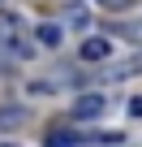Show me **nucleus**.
I'll return each instance as SVG.
<instances>
[{
	"label": "nucleus",
	"instance_id": "423d86ee",
	"mask_svg": "<svg viewBox=\"0 0 142 147\" xmlns=\"http://www.w3.org/2000/svg\"><path fill=\"white\" fill-rule=\"evenodd\" d=\"M22 104H13V108H0V130H13V125H22Z\"/></svg>",
	"mask_w": 142,
	"mask_h": 147
},
{
	"label": "nucleus",
	"instance_id": "0eeeda50",
	"mask_svg": "<svg viewBox=\"0 0 142 147\" xmlns=\"http://www.w3.org/2000/svg\"><path fill=\"white\" fill-rule=\"evenodd\" d=\"M95 5H99V9H125L129 0H95Z\"/></svg>",
	"mask_w": 142,
	"mask_h": 147
},
{
	"label": "nucleus",
	"instance_id": "6e6552de",
	"mask_svg": "<svg viewBox=\"0 0 142 147\" xmlns=\"http://www.w3.org/2000/svg\"><path fill=\"white\" fill-rule=\"evenodd\" d=\"M0 147H13V143H0Z\"/></svg>",
	"mask_w": 142,
	"mask_h": 147
},
{
	"label": "nucleus",
	"instance_id": "7ed1b4c3",
	"mask_svg": "<svg viewBox=\"0 0 142 147\" xmlns=\"http://www.w3.org/2000/svg\"><path fill=\"white\" fill-rule=\"evenodd\" d=\"M17 26H22V22H17L13 13H0V48H5V43L13 48V43H17V39H13V35H17Z\"/></svg>",
	"mask_w": 142,
	"mask_h": 147
},
{
	"label": "nucleus",
	"instance_id": "f03ea898",
	"mask_svg": "<svg viewBox=\"0 0 142 147\" xmlns=\"http://www.w3.org/2000/svg\"><path fill=\"white\" fill-rule=\"evenodd\" d=\"M112 56V43L103 39V35H91L86 43H82V61H108Z\"/></svg>",
	"mask_w": 142,
	"mask_h": 147
},
{
	"label": "nucleus",
	"instance_id": "20e7f679",
	"mask_svg": "<svg viewBox=\"0 0 142 147\" xmlns=\"http://www.w3.org/2000/svg\"><path fill=\"white\" fill-rule=\"evenodd\" d=\"M43 147H78V134H69V130H47Z\"/></svg>",
	"mask_w": 142,
	"mask_h": 147
},
{
	"label": "nucleus",
	"instance_id": "39448f33",
	"mask_svg": "<svg viewBox=\"0 0 142 147\" xmlns=\"http://www.w3.org/2000/svg\"><path fill=\"white\" fill-rule=\"evenodd\" d=\"M60 39H65V30H60V26H52V22H43V26H39V43H43V48H60Z\"/></svg>",
	"mask_w": 142,
	"mask_h": 147
},
{
	"label": "nucleus",
	"instance_id": "f257e3e1",
	"mask_svg": "<svg viewBox=\"0 0 142 147\" xmlns=\"http://www.w3.org/2000/svg\"><path fill=\"white\" fill-rule=\"evenodd\" d=\"M103 108H108L103 95H82V100L73 104V117H78V121H91V117H103Z\"/></svg>",
	"mask_w": 142,
	"mask_h": 147
},
{
	"label": "nucleus",
	"instance_id": "1a4fd4ad",
	"mask_svg": "<svg viewBox=\"0 0 142 147\" xmlns=\"http://www.w3.org/2000/svg\"><path fill=\"white\" fill-rule=\"evenodd\" d=\"M0 5H5V0H0Z\"/></svg>",
	"mask_w": 142,
	"mask_h": 147
}]
</instances>
